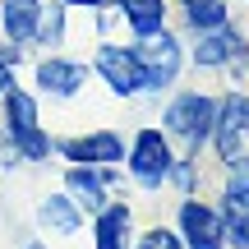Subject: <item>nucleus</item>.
<instances>
[{
	"mask_svg": "<svg viewBox=\"0 0 249 249\" xmlns=\"http://www.w3.org/2000/svg\"><path fill=\"white\" fill-rule=\"evenodd\" d=\"M97 74L111 83V92H116V97H134V92H143V70H139L134 46L107 42V46L97 51Z\"/></svg>",
	"mask_w": 249,
	"mask_h": 249,
	"instance_id": "obj_8",
	"label": "nucleus"
},
{
	"mask_svg": "<svg viewBox=\"0 0 249 249\" xmlns=\"http://www.w3.org/2000/svg\"><path fill=\"white\" fill-rule=\"evenodd\" d=\"M33 42H42V46H60L65 42V5H51V9L42 5V18H37Z\"/></svg>",
	"mask_w": 249,
	"mask_h": 249,
	"instance_id": "obj_18",
	"label": "nucleus"
},
{
	"mask_svg": "<svg viewBox=\"0 0 249 249\" xmlns=\"http://www.w3.org/2000/svg\"><path fill=\"white\" fill-rule=\"evenodd\" d=\"M14 88V70H9V60H5V51H0V97Z\"/></svg>",
	"mask_w": 249,
	"mask_h": 249,
	"instance_id": "obj_20",
	"label": "nucleus"
},
{
	"mask_svg": "<svg viewBox=\"0 0 249 249\" xmlns=\"http://www.w3.org/2000/svg\"><path fill=\"white\" fill-rule=\"evenodd\" d=\"M194 37H198L194 42V65H203V70H222V65H240L245 60V37L231 23L194 33Z\"/></svg>",
	"mask_w": 249,
	"mask_h": 249,
	"instance_id": "obj_9",
	"label": "nucleus"
},
{
	"mask_svg": "<svg viewBox=\"0 0 249 249\" xmlns=\"http://www.w3.org/2000/svg\"><path fill=\"white\" fill-rule=\"evenodd\" d=\"M180 5H185V23L194 28V33L231 23V0H180Z\"/></svg>",
	"mask_w": 249,
	"mask_h": 249,
	"instance_id": "obj_17",
	"label": "nucleus"
},
{
	"mask_svg": "<svg viewBox=\"0 0 249 249\" xmlns=\"http://www.w3.org/2000/svg\"><path fill=\"white\" fill-rule=\"evenodd\" d=\"M213 120H217V97H208V92H180L166 107V129L185 139L189 148L213 139Z\"/></svg>",
	"mask_w": 249,
	"mask_h": 249,
	"instance_id": "obj_5",
	"label": "nucleus"
},
{
	"mask_svg": "<svg viewBox=\"0 0 249 249\" xmlns=\"http://www.w3.org/2000/svg\"><path fill=\"white\" fill-rule=\"evenodd\" d=\"M129 226H134V213L124 203H107L97 213V235H92V245L97 249H134L129 245Z\"/></svg>",
	"mask_w": 249,
	"mask_h": 249,
	"instance_id": "obj_14",
	"label": "nucleus"
},
{
	"mask_svg": "<svg viewBox=\"0 0 249 249\" xmlns=\"http://www.w3.org/2000/svg\"><path fill=\"white\" fill-rule=\"evenodd\" d=\"M0 102H5V124H9V139H14V152L28 157V161H42L51 152V139L37 124V102L23 88H9Z\"/></svg>",
	"mask_w": 249,
	"mask_h": 249,
	"instance_id": "obj_2",
	"label": "nucleus"
},
{
	"mask_svg": "<svg viewBox=\"0 0 249 249\" xmlns=\"http://www.w3.org/2000/svg\"><path fill=\"white\" fill-rule=\"evenodd\" d=\"M37 222L51 235H65V240H70V235H79V203H74L70 194H51L37 208Z\"/></svg>",
	"mask_w": 249,
	"mask_h": 249,
	"instance_id": "obj_16",
	"label": "nucleus"
},
{
	"mask_svg": "<svg viewBox=\"0 0 249 249\" xmlns=\"http://www.w3.org/2000/svg\"><path fill=\"white\" fill-rule=\"evenodd\" d=\"M134 55H139L143 88H148V92L171 88V83H176V74H180V60H185V51H180L176 33H166V28H161V33L139 37V42H134Z\"/></svg>",
	"mask_w": 249,
	"mask_h": 249,
	"instance_id": "obj_1",
	"label": "nucleus"
},
{
	"mask_svg": "<svg viewBox=\"0 0 249 249\" xmlns=\"http://www.w3.org/2000/svg\"><path fill=\"white\" fill-rule=\"evenodd\" d=\"M60 152L79 166H116V161H124V139L116 129H92L83 139H65Z\"/></svg>",
	"mask_w": 249,
	"mask_h": 249,
	"instance_id": "obj_10",
	"label": "nucleus"
},
{
	"mask_svg": "<svg viewBox=\"0 0 249 249\" xmlns=\"http://www.w3.org/2000/svg\"><path fill=\"white\" fill-rule=\"evenodd\" d=\"M213 139L222 161H235L249 139V92H231V97L217 102V120H213Z\"/></svg>",
	"mask_w": 249,
	"mask_h": 249,
	"instance_id": "obj_6",
	"label": "nucleus"
},
{
	"mask_svg": "<svg viewBox=\"0 0 249 249\" xmlns=\"http://www.w3.org/2000/svg\"><path fill=\"white\" fill-rule=\"evenodd\" d=\"M116 5L134 37H148V33L166 28V0H116Z\"/></svg>",
	"mask_w": 249,
	"mask_h": 249,
	"instance_id": "obj_15",
	"label": "nucleus"
},
{
	"mask_svg": "<svg viewBox=\"0 0 249 249\" xmlns=\"http://www.w3.org/2000/svg\"><path fill=\"white\" fill-rule=\"evenodd\" d=\"M180 235H185V249H226L222 213L198 203V198H185L180 203Z\"/></svg>",
	"mask_w": 249,
	"mask_h": 249,
	"instance_id": "obj_7",
	"label": "nucleus"
},
{
	"mask_svg": "<svg viewBox=\"0 0 249 249\" xmlns=\"http://www.w3.org/2000/svg\"><path fill=\"white\" fill-rule=\"evenodd\" d=\"M139 249H185L176 240V235L166 231V226H152V231H143V240H139Z\"/></svg>",
	"mask_w": 249,
	"mask_h": 249,
	"instance_id": "obj_19",
	"label": "nucleus"
},
{
	"mask_svg": "<svg viewBox=\"0 0 249 249\" xmlns=\"http://www.w3.org/2000/svg\"><path fill=\"white\" fill-rule=\"evenodd\" d=\"M231 176L222 189V226H226V245L249 249V157L240 152L235 161H226Z\"/></svg>",
	"mask_w": 249,
	"mask_h": 249,
	"instance_id": "obj_3",
	"label": "nucleus"
},
{
	"mask_svg": "<svg viewBox=\"0 0 249 249\" xmlns=\"http://www.w3.org/2000/svg\"><path fill=\"white\" fill-rule=\"evenodd\" d=\"M176 171V157H171V143L161 129H139L129 143V176L139 180L143 189H157L161 180H171Z\"/></svg>",
	"mask_w": 249,
	"mask_h": 249,
	"instance_id": "obj_4",
	"label": "nucleus"
},
{
	"mask_svg": "<svg viewBox=\"0 0 249 249\" xmlns=\"http://www.w3.org/2000/svg\"><path fill=\"white\" fill-rule=\"evenodd\" d=\"M65 189H70V198L79 208L102 213V208H107V189H111V171L107 166H79V161H74V166L65 171Z\"/></svg>",
	"mask_w": 249,
	"mask_h": 249,
	"instance_id": "obj_12",
	"label": "nucleus"
},
{
	"mask_svg": "<svg viewBox=\"0 0 249 249\" xmlns=\"http://www.w3.org/2000/svg\"><path fill=\"white\" fill-rule=\"evenodd\" d=\"M28 249H46V245H37V240H33V245H28Z\"/></svg>",
	"mask_w": 249,
	"mask_h": 249,
	"instance_id": "obj_22",
	"label": "nucleus"
},
{
	"mask_svg": "<svg viewBox=\"0 0 249 249\" xmlns=\"http://www.w3.org/2000/svg\"><path fill=\"white\" fill-rule=\"evenodd\" d=\"M37 18H42V0H0V37L9 46L33 42Z\"/></svg>",
	"mask_w": 249,
	"mask_h": 249,
	"instance_id": "obj_13",
	"label": "nucleus"
},
{
	"mask_svg": "<svg viewBox=\"0 0 249 249\" xmlns=\"http://www.w3.org/2000/svg\"><path fill=\"white\" fill-rule=\"evenodd\" d=\"M88 83V65L83 60H65V55H46L37 65V88L46 97H74V92Z\"/></svg>",
	"mask_w": 249,
	"mask_h": 249,
	"instance_id": "obj_11",
	"label": "nucleus"
},
{
	"mask_svg": "<svg viewBox=\"0 0 249 249\" xmlns=\"http://www.w3.org/2000/svg\"><path fill=\"white\" fill-rule=\"evenodd\" d=\"M65 5H83V9H97V5H107V0H65Z\"/></svg>",
	"mask_w": 249,
	"mask_h": 249,
	"instance_id": "obj_21",
	"label": "nucleus"
}]
</instances>
